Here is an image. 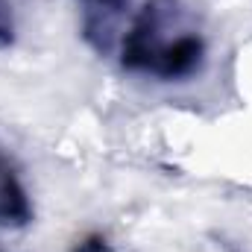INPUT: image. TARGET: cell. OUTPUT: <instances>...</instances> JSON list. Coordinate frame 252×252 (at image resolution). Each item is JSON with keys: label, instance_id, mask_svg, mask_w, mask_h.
<instances>
[{"label": "cell", "instance_id": "5b68a950", "mask_svg": "<svg viewBox=\"0 0 252 252\" xmlns=\"http://www.w3.org/2000/svg\"><path fill=\"white\" fill-rule=\"evenodd\" d=\"M85 3L94 9H103V12H121L129 0H85Z\"/></svg>", "mask_w": 252, "mask_h": 252}, {"label": "cell", "instance_id": "277c9868", "mask_svg": "<svg viewBox=\"0 0 252 252\" xmlns=\"http://www.w3.org/2000/svg\"><path fill=\"white\" fill-rule=\"evenodd\" d=\"M73 252H106V241H103L100 235H91V238H85L82 244H76Z\"/></svg>", "mask_w": 252, "mask_h": 252}, {"label": "cell", "instance_id": "6da1fadb", "mask_svg": "<svg viewBox=\"0 0 252 252\" xmlns=\"http://www.w3.org/2000/svg\"><path fill=\"white\" fill-rule=\"evenodd\" d=\"M173 18V0H147L135 24L121 41V64L129 73L153 76L158 82L190 79L205 64V41L196 32L167 38L164 27Z\"/></svg>", "mask_w": 252, "mask_h": 252}, {"label": "cell", "instance_id": "3957f363", "mask_svg": "<svg viewBox=\"0 0 252 252\" xmlns=\"http://www.w3.org/2000/svg\"><path fill=\"white\" fill-rule=\"evenodd\" d=\"M6 44H12V21H9L3 0H0V47H6Z\"/></svg>", "mask_w": 252, "mask_h": 252}, {"label": "cell", "instance_id": "7a4b0ae2", "mask_svg": "<svg viewBox=\"0 0 252 252\" xmlns=\"http://www.w3.org/2000/svg\"><path fill=\"white\" fill-rule=\"evenodd\" d=\"M30 220H32V205L27 188L12 161L6 158V153L0 150V226H27Z\"/></svg>", "mask_w": 252, "mask_h": 252}]
</instances>
